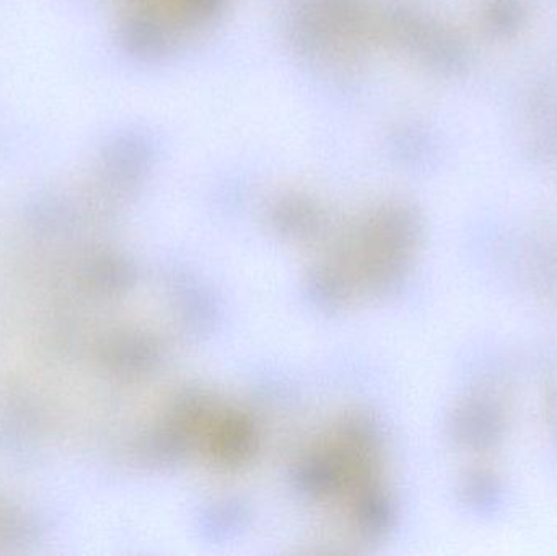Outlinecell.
<instances>
[{"label":"cell","instance_id":"1","mask_svg":"<svg viewBox=\"0 0 557 556\" xmlns=\"http://www.w3.org/2000/svg\"><path fill=\"white\" fill-rule=\"evenodd\" d=\"M458 441L474 450L493 449L503 441L504 418L494 405L473 401L455 418Z\"/></svg>","mask_w":557,"mask_h":556},{"label":"cell","instance_id":"2","mask_svg":"<svg viewBox=\"0 0 557 556\" xmlns=\"http://www.w3.org/2000/svg\"><path fill=\"white\" fill-rule=\"evenodd\" d=\"M463 493L470 506L480 512L494 511L503 499L499 480L490 472L471 473L465 482Z\"/></svg>","mask_w":557,"mask_h":556}]
</instances>
